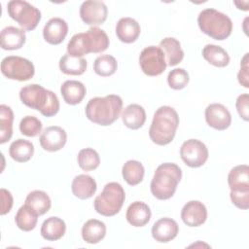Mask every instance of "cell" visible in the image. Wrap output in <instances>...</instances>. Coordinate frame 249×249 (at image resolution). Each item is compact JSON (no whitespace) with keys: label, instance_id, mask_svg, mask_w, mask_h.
Segmentation results:
<instances>
[{"label":"cell","instance_id":"obj_1","mask_svg":"<svg viewBox=\"0 0 249 249\" xmlns=\"http://www.w3.org/2000/svg\"><path fill=\"white\" fill-rule=\"evenodd\" d=\"M123 109V99L117 94L104 97H93L88 102L85 113L87 118L99 125L112 124L120 117Z\"/></svg>","mask_w":249,"mask_h":249},{"label":"cell","instance_id":"obj_2","mask_svg":"<svg viewBox=\"0 0 249 249\" xmlns=\"http://www.w3.org/2000/svg\"><path fill=\"white\" fill-rule=\"evenodd\" d=\"M179 125V116L174 108L160 106L154 114L149 129V136L153 143L164 146L172 142Z\"/></svg>","mask_w":249,"mask_h":249},{"label":"cell","instance_id":"obj_3","mask_svg":"<svg viewBox=\"0 0 249 249\" xmlns=\"http://www.w3.org/2000/svg\"><path fill=\"white\" fill-rule=\"evenodd\" d=\"M109 47V38L104 30L90 27L87 32L72 36L67 44V53L74 57H82L93 53H100Z\"/></svg>","mask_w":249,"mask_h":249},{"label":"cell","instance_id":"obj_4","mask_svg":"<svg viewBox=\"0 0 249 249\" xmlns=\"http://www.w3.org/2000/svg\"><path fill=\"white\" fill-rule=\"evenodd\" d=\"M21 102L45 117H53L59 111V100L56 94L40 85L31 84L23 87L19 91Z\"/></svg>","mask_w":249,"mask_h":249},{"label":"cell","instance_id":"obj_5","mask_svg":"<svg viewBox=\"0 0 249 249\" xmlns=\"http://www.w3.org/2000/svg\"><path fill=\"white\" fill-rule=\"evenodd\" d=\"M181 178L182 170L176 163H161L157 167L151 181L152 195L160 200L169 199L175 194Z\"/></svg>","mask_w":249,"mask_h":249},{"label":"cell","instance_id":"obj_6","mask_svg":"<svg viewBox=\"0 0 249 249\" xmlns=\"http://www.w3.org/2000/svg\"><path fill=\"white\" fill-rule=\"evenodd\" d=\"M197 23L204 34L219 41L227 39L232 31L231 19L226 14L212 8L204 9L199 13Z\"/></svg>","mask_w":249,"mask_h":249},{"label":"cell","instance_id":"obj_7","mask_svg":"<svg viewBox=\"0 0 249 249\" xmlns=\"http://www.w3.org/2000/svg\"><path fill=\"white\" fill-rule=\"evenodd\" d=\"M124 199L125 193L122 185L117 182H109L95 197L93 206L98 214L111 217L120 212Z\"/></svg>","mask_w":249,"mask_h":249},{"label":"cell","instance_id":"obj_8","mask_svg":"<svg viewBox=\"0 0 249 249\" xmlns=\"http://www.w3.org/2000/svg\"><path fill=\"white\" fill-rule=\"evenodd\" d=\"M7 12L10 18L17 21L23 30H34L41 20L39 9L26 1L12 0L8 2Z\"/></svg>","mask_w":249,"mask_h":249},{"label":"cell","instance_id":"obj_9","mask_svg":"<svg viewBox=\"0 0 249 249\" xmlns=\"http://www.w3.org/2000/svg\"><path fill=\"white\" fill-rule=\"evenodd\" d=\"M1 72L10 80L23 82L30 80L34 76L35 68L28 59L18 55H10L2 59Z\"/></svg>","mask_w":249,"mask_h":249},{"label":"cell","instance_id":"obj_10","mask_svg":"<svg viewBox=\"0 0 249 249\" xmlns=\"http://www.w3.org/2000/svg\"><path fill=\"white\" fill-rule=\"evenodd\" d=\"M139 65L147 76H159L166 69V60L160 47L149 46L142 50L139 55Z\"/></svg>","mask_w":249,"mask_h":249},{"label":"cell","instance_id":"obj_11","mask_svg":"<svg viewBox=\"0 0 249 249\" xmlns=\"http://www.w3.org/2000/svg\"><path fill=\"white\" fill-rule=\"evenodd\" d=\"M206 145L197 139L185 141L180 148V157L184 163L190 167L197 168L202 166L208 159Z\"/></svg>","mask_w":249,"mask_h":249},{"label":"cell","instance_id":"obj_12","mask_svg":"<svg viewBox=\"0 0 249 249\" xmlns=\"http://www.w3.org/2000/svg\"><path fill=\"white\" fill-rule=\"evenodd\" d=\"M108 9L104 2L89 0L82 3L80 7L81 19L88 25L96 27L105 22Z\"/></svg>","mask_w":249,"mask_h":249},{"label":"cell","instance_id":"obj_13","mask_svg":"<svg viewBox=\"0 0 249 249\" xmlns=\"http://www.w3.org/2000/svg\"><path fill=\"white\" fill-rule=\"evenodd\" d=\"M207 124L217 130H225L231 124V116L226 106L220 103L208 105L204 112Z\"/></svg>","mask_w":249,"mask_h":249},{"label":"cell","instance_id":"obj_14","mask_svg":"<svg viewBox=\"0 0 249 249\" xmlns=\"http://www.w3.org/2000/svg\"><path fill=\"white\" fill-rule=\"evenodd\" d=\"M41 147L48 152H56L62 149L67 141L66 131L57 125L46 127L40 136Z\"/></svg>","mask_w":249,"mask_h":249},{"label":"cell","instance_id":"obj_15","mask_svg":"<svg viewBox=\"0 0 249 249\" xmlns=\"http://www.w3.org/2000/svg\"><path fill=\"white\" fill-rule=\"evenodd\" d=\"M181 219L189 227L201 226L207 219V209L202 202L191 200L183 206Z\"/></svg>","mask_w":249,"mask_h":249},{"label":"cell","instance_id":"obj_16","mask_svg":"<svg viewBox=\"0 0 249 249\" xmlns=\"http://www.w3.org/2000/svg\"><path fill=\"white\" fill-rule=\"evenodd\" d=\"M179 231V226L175 220L164 217L160 218L152 227L153 238L160 243H166L174 239Z\"/></svg>","mask_w":249,"mask_h":249},{"label":"cell","instance_id":"obj_17","mask_svg":"<svg viewBox=\"0 0 249 249\" xmlns=\"http://www.w3.org/2000/svg\"><path fill=\"white\" fill-rule=\"evenodd\" d=\"M68 33L67 22L60 18H53L45 24L43 37L51 45H59L63 42Z\"/></svg>","mask_w":249,"mask_h":249},{"label":"cell","instance_id":"obj_18","mask_svg":"<svg viewBox=\"0 0 249 249\" xmlns=\"http://www.w3.org/2000/svg\"><path fill=\"white\" fill-rule=\"evenodd\" d=\"M141 32L139 23L132 18H122L116 25V34L123 43L130 44L137 40Z\"/></svg>","mask_w":249,"mask_h":249},{"label":"cell","instance_id":"obj_19","mask_svg":"<svg viewBox=\"0 0 249 249\" xmlns=\"http://www.w3.org/2000/svg\"><path fill=\"white\" fill-rule=\"evenodd\" d=\"M97 185L95 180L88 174L77 175L71 184L73 195L79 199H88L96 192Z\"/></svg>","mask_w":249,"mask_h":249},{"label":"cell","instance_id":"obj_20","mask_svg":"<svg viewBox=\"0 0 249 249\" xmlns=\"http://www.w3.org/2000/svg\"><path fill=\"white\" fill-rule=\"evenodd\" d=\"M0 40L1 48L3 50L13 51L18 50L24 45L26 36L23 29L15 26H8L2 29Z\"/></svg>","mask_w":249,"mask_h":249},{"label":"cell","instance_id":"obj_21","mask_svg":"<svg viewBox=\"0 0 249 249\" xmlns=\"http://www.w3.org/2000/svg\"><path fill=\"white\" fill-rule=\"evenodd\" d=\"M150 207L143 201L132 202L126 210L125 218L133 227H143L149 223L151 219Z\"/></svg>","mask_w":249,"mask_h":249},{"label":"cell","instance_id":"obj_22","mask_svg":"<svg viewBox=\"0 0 249 249\" xmlns=\"http://www.w3.org/2000/svg\"><path fill=\"white\" fill-rule=\"evenodd\" d=\"M86 92L85 85L76 80L65 81L60 87V93L63 100L69 105L79 104L84 99Z\"/></svg>","mask_w":249,"mask_h":249},{"label":"cell","instance_id":"obj_23","mask_svg":"<svg viewBox=\"0 0 249 249\" xmlns=\"http://www.w3.org/2000/svg\"><path fill=\"white\" fill-rule=\"evenodd\" d=\"M164 53L166 64L175 66L184 58V52L181 49L180 42L173 37H165L160 42L159 46Z\"/></svg>","mask_w":249,"mask_h":249},{"label":"cell","instance_id":"obj_24","mask_svg":"<svg viewBox=\"0 0 249 249\" xmlns=\"http://www.w3.org/2000/svg\"><path fill=\"white\" fill-rule=\"evenodd\" d=\"M228 184L231 191H249V166L239 164L231 169L228 175Z\"/></svg>","mask_w":249,"mask_h":249},{"label":"cell","instance_id":"obj_25","mask_svg":"<svg viewBox=\"0 0 249 249\" xmlns=\"http://www.w3.org/2000/svg\"><path fill=\"white\" fill-rule=\"evenodd\" d=\"M122 121L124 124L130 129H138L146 122L145 109L139 104H129L122 112Z\"/></svg>","mask_w":249,"mask_h":249},{"label":"cell","instance_id":"obj_26","mask_svg":"<svg viewBox=\"0 0 249 249\" xmlns=\"http://www.w3.org/2000/svg\"><path fill=\"white\" fill-rule=\"evenodd\" d=\"M66 231L65 222L58 217H50L46 219L41 226V235L48 241H56L60 239Z\"/></svg>","mask_w":249,"mask_h":249},{"label":"cell","instance_id":"obj_27","mask_svg":"<svg viewBox=\"0 0 249 249\" xmlns=\"http://www.w3.org/2000/svg\"><path fill=\"white\" fill-rule=\"evenodd\" d=\"M81 234L85 242L89 244H96L105 237L106 226L103 222L96 219L88 220L83 225Z\"/></svg>","mask_w":249,"mask_h":249},{"label":"cell","instance_id":"obj_28","mask_svg":"<svg viewBox=\"0 0 249 249\" xmlns=\"http://www.w3.org/2000/svg\"><path fill=\"white\" fill-rule=\"evenodd\" d=\"M34 154L33 144L25 139H17L12 142L9 148L10 157L18 162H26L28 161Z\"/></svg>","mask_w":249,"mask_h":249},{"label":"cell","instance_id":"obj_29","mask_svg":"<svg viewBox=\"0 0 249 249\" xmlns=\"http://www.w3.org/2000/svg\"><path fill=\"white\" fill-rule=\"evenodd\" d=\"M24 204L28 205L39 216H41L50 210L52 206V201L46 192L35 190L27 195Z\"/></svg>","mask_w":249,"mask_h":249},{"label":"cell","instance_id":"obj_30","mask_svg":"<svg viewBox=\"0 0 249 249\" xmlns=\"http://www.w3.org/2000/svg\"><path fill=\"white\" fill-rule=\"evenodd\" d=\"M203 58L216 67H226L230 63L228 53L220 46L208 44L202 50Z\"/></svg>","mask_w":249,"mask_h":249},{"label":"cell","instance_id":"obj_31","mask_svg":"<svg viewBox=\"0 0 249 249\" xmlns=\"http://www.w3.org/2000/svg\"><path fill=\"white\" fill-rule=\"evenodd\" d=\"M87 60L83 57H74L67 54H64L59 59V69L62 73L66 75L79 76L85 73L87 69Z\"/></svg>","mask_w":249,"mask_h":249},{"label":"cell","instance_id":"obj_32","mask_svg":"<svg viewBox=\"0 0 249 249\" xmlns=\"http://www.w3.org/2000/svg\"><path fill=\"white\" fill-rule=\"evenodd\" d=\"M38 214L28 205L23 204L18 210L15 222L18 228L23 231H30L35 229L38 222Z\"/></svg>","mask_w":249,"mask_h":249},{"label":"cell","instance_id":"obj_33","mask_svg":"<svg viewBox=\"0 0 249 249\" xmlns=\"http://www.w3.org/2000/svg\"><path fill=\"white\" fill-rule=\"evenodd\" d=\"M122 174L123 178L128 185L136 186L142 182L145 174V169L140 161L130 160L123 165Z\"/></svg>","mask_w":249,"mask_h":249},{"label":"cell","instance_id":"obj_34","mask_svg":"<svg viewBox=\"0 0 249 249\" xmlns=\"http://www.w3.org/2000/svg\"><path fill=\"white\" fill-rule=\"evenodd\" d=\"M14 113L11 107L0 105V143L4 144L9 141L13 135Z\"/></svg>","mask_w":249,"mask_h":249},{"label":"cell","instance_id":"obj_35","mask_svg":"<svg viewBox=\"0 0 249 249\" xmlns=\"http://www.w3.org/2000/svg\"><path fill=\"white\" fill-rule=\"evenodd\" d=\"M118 68L117 60L110 54H102L95 58L93 62L94 72L101 77H109L113 75Z\"/></svg>","mask_w":249,"mask_h":249},{"label":"cell","instance_id":"obj_36","mask_svg":"<svg viewBox=\"0 0 249 249\" xmlns=\"http://www.w3.org/2000/svg\"><path fill=\"white\" fill-rule=\"evenodd\" d=\"M77 161L84 171H91L99 166L100 158L94 149L85 148L78 153Z\"/></svg>","mask_w":249,"mask_h":249},{"label":"cell","instance_id":"obj_37","mask_svg":"<svg viewBox=\"0 0 249 249\" xmlns=\"http://www.w3.org/2000/svg\"><path fill=\"white\" fill-rule=\"evenodd\" d=\"M19 130L27 137H35L42 130V123L34 116H25L19 123Z\"/></svg>","mask_w":249,"mask_h":249},{"label":"cell","instance_id":"obj_38","mask_svg":"<svg viewBox=\"0 0 249 249\" xmlns=\"http://www.w3.org/2000/svg\"><path fill=\"white\" fill-rule=\"evenodd\" d=\"M190 77L188 72L183 68H175L168 73L167 83L168 86L175 90L182 89L189 84Z\"/></svg>","mask_w":249,"mask_h":249},{"label":"cell","instance_id":"obj_39","mask_svg":"<svg viewBox=\"0 0 249 249\" xmlns=\"http://www.w3.org/2000/svg\"><path fill=\"white\" fill-rule=\"evenodd\" d=\"M230 197L231 202L239 209L246 210L249 207V191L233 192L231 191Z\"/></svg>","mask_w":249,"mask_h":249},{"label":"cell","instance_id":"obj_40","mask_svg":"<svg viewBox=\"0 0 249 249\" xmlns=\"http://www.w3.org/2000/svg\"><path fill=\"white\" fill-rule=\"evenodd\" d=\"M248 103H249V95L248 93H243L240 94L235 102V106H236V110L237 113L239 115V117L244 120V121H248L249 120V107H248Z\"/></svg>","mask_w":249,"mask_h":249},{"label":"cell","instance_id":"obj_41","mask_svg":"<svg viewBox=\"0 0 249 249\" xmlns=\"http://www.w3.org/2000/svg\"><path fill=\"white\" fill-rule=\"evenodd\" d=\"M248 53H245V55L243 56L241 63H240V70L237 74V79L238 82L241 86H243L244 88L248 89L249 88V83H248V78H249V74H248Z\"/></svg>","mask_w":249,"mask_h":249},{"label":"cell","instance_id":"obj_42","mask_svg":"<svg viewBox=\"0 0 249 249\" xmlns=\"http://www.w3.org/2000/svg\"><path fill=\"white\" fill-rule=\"evenodd\" d=\"M0 196H1V215H5L11 211L13 206V196L10 191L2 188L0 190Z\"/></svg>","mask_w":249,"mask_h":249}]
</instances>
